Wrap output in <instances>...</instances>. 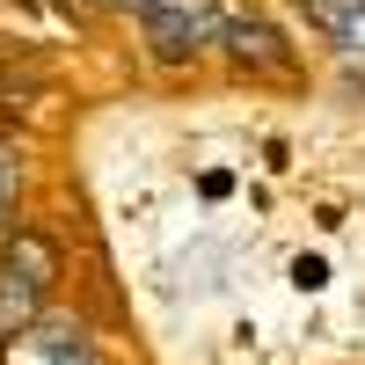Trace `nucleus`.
<instances>
[{
	"instance_id": "obj_1",
	"label": "nucleus",
	"mask_w": 365,
	"mask_h": 365,
	"mask_svg": "<svg viewBox=\"0 0 365 365\" xmlns=\"http://www.w3.org/2000/svg\"><path fill=\"white\" fill-rule=\"evenodd\" d=\"M66 285V249L37 220H15L0 234V329H37L51 292Z\"/></svg>"
},
{
	"instance_id": "obj_2",
	"label": "nucleus",
	"mask_w": 365,
	"mask_h": 365,
	"mask_svg": "<svg viewBox=\"0 0 365 365\" xmlns=\"http://www.w3.org/2000/svg\"><path fill=\"white\" fill-rule=\"evenodd\" d=\"M220 29H227V8H205V0H168L161 15L139 22V44L161 73H190L205 58H220Z\"/></svg>"
},
{
	"instance_id": "obj_3",
	"label": "nucleus",
	"mask_w": 365,
	"mask_h": 365,
	"mask_svg": "<svg viewBox=\"0 0 365 365\" xmlns=\"http://www.w3.org/2000/svg\"><path fill=\"white\" fill-rule=\"evenodd\" d=\"M220 66L241 73V81H299V51H292V37H285L270 15H256V8H227Z\"/></svg>"
},
{
	"instance_id": "obj_4",
	"label": "nucleus",
	"mask_w": 365,
	"mask_h": 365,
	"mask_svg": "<svg viewBox=\"0 0 365 365\" xmlns=\"http://www.w3.org/2000/svg\"><path fill=\"white\" fill-rule=\"evenodd\" d=\"M29 344L44 351V365H103V358H96V344H88V329H81V322H51V314H44L37 329H29Z\"/></svg>"
},
{
	"instance_id": "obj_5",
	"label": "nucleus",
	"mask_w": 365,
	"mask_h": 365,
	"mask_svg": "<svg viewBox=\"0 0 365 365\" xmlns=\"http://www.w3.org/2000/svg\"><path fill=\"white\" fill-rule=\"evenodd\" d=\"M22 190H29V146L0 132V234L15 227V205H22Z\"/></svg>"
},
{
	"instance_id": "obj_6",
	"label": "nucleus",
	"mask_w": 365,
	"mask_h": 365,
	"mask_svg": "<svg viewBox=\"0 0 365 365\" xmlns=\"http://www.w3.org/2000/svg\"><path fill=\"white\" fill-rule=\"evenodd\" d=\"M299 8H307V22L322 29L329 44H336L344 29H351V15H358V0H299Z\"/></svg>"
},
{
	"instance_id": "obj_7",
	"label": "nucleus",
	"mask_w": 365,
	"mask_h": 365,
	"mask_svg": "<svg viewBox=\"0 0 365 365\" xmlns=\"http://www.w3.org/2000/svg\"><path fill=\"white\" fill-rule=\"evenodd\" d=\"M110 8H125V15H139V22H146V15H161L168 0H110Z\"/></svg>"
}]
</instances>
